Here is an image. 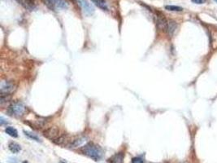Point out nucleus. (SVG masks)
Returning <instances> with one entry per match:
<instances>
[{
    "mask_svg": "<svg viewBox=\"0 0 217 163\" xmlns=\"http://www.w3.org/2000/svg\"><path fill=\"white\" fill-rule=\"evenodd\" d=\"M81 151L94 161H99L103 157V149L94 143H88L82 148Z\"/></svg>",
    "mask_w": 217,
    "mask_h": 163,
    "instance_id": "obj_1",
    "label": "nucleus"
},
{
    "mask_svg": "<svg viewBox=\"0 0 217 163\" xmlns=\"http://www.w3.org/2000/svg\"><path fill=\"white\" fill-rule=\"evenodd\" d=\"M26 109V107L25 106L22 102L16 101L12 103V105L9 106L8 113L10 114V115L20 117L24 116L25 114Z\"/></svg>",
    "mask_w": 217,
    "mask_h": 163,
    "instance_id": "obj_2",
    "label": "nucleus"
},
{
    "mask_svg": "<svg viewBox=\"0 0 217 163\" xmlns=\"http://www.w3.org/2000/svg\"><path fill=\"white\" fill-rule=\"evenodd\" d=\"M43 135L51 141H54L60 135H59V130L56 126H51V127H49V128L46 129V131H43Z\"/></svg>",
    "mask_w": 217,
    "mask_h": 163,
    "instance_id": "obj_3",
    "label": "nucleus"
},
{
    "mask_svg": "<svg viewBox=\"0 0 217 163\" xmlns=\"http://www.w3.org/2000/svg\"><path fill=\"white\" fill-rule=\"evenodd\" d=\"M15 90V85L10 81H3L0 85V92L4 95H10Z\"/></svg>",
    "mask_w": 217,
    "mask_h": 163,
    "instance_id": "obj_4",
    "label": "nucleus"
},
{
    "mask_svg": "<svg viewBox=\"0 0 217 163\" xmlns=\"http://www.w3.org/2000/svg\"><path fill=\"white\" fill-rule=\"evenodd\" d=\"M80 3H81V7H82L85 14L88 15V16H92L94 14V8L93 7L91 3L88 0H80Z\"/></svg>",
    "mask_w": 217,
    "mask_h": 163,
    "instance_id": "obj_5",
    "label": "nucleus"
},
{
    "mask_svg": "<svg viewBox=\"0 0 217 163\" xmlns=\"http://www.w3.org/2000/svg\"><path fill=\"white\" fill-rule=\"evenodd\" d=\"M156 25L158 28L161 30L166 31L168 26V20L162 15H156Z\"/></svg>",
    "mask_w": 217,
    "mask_h": 163,
    "instance_id": "obj_6",
    "label": "nucleus"
},
{
    "mask_svg": "<svg viewBox=\"0 0 217 163\" xmlns=\"http://www.w3.org/2000/svg\"><path fill=\"white\" fill-rule=\"evenodd\" d=\"M177 29V24L176 21L174 20H168V26H167V30L166 32L168 33V34L172 37L173 36V34L176 32V30Z\"/></svg>",
    "mask_w": 217,
    "mask_h": 163,
    "instance_id": "obj_7",
    "label": "nucleus"
},
{
    "mask_svg": "<svg viewBox=\"0 0 217 163\" xmlns=\"http://www.w3.org/2000/svg\"><path fill=\"white\" fill-rule=\"evenodd\" d=\"M124 157H125V153H118L116 154L113 155L112 157L107 160V162L109 163H123Z\"/></svg>",
    "mask_w": 217,
    "mask_h": 163,
    "instance_id": "obj_8",
    "label": "nucleus"
},
{
    "mask_svg": "<svg viewBox=\"0 0 217 163\" xmlns=\"http://www.w3.org/2000/svg\"><path fill=\"white\" fill-rule=\"evenodd\" d=\"M85 140H86L85 136H78L77 138H74L72 140V142L70 143L69 147L70 148H77L78 146H81L82 144H84Z\"/></svg>",
    "mask_w": 217,
    "mask_h": 163,
    "instance_id": "obj_9",
    "label": "nucleus"
},
{
    "mask_svg": "<svg viewBox=\"0 0 217 163\" xmlns=\"http://www.w3.org/2000/svg\"><path fill=\"white\" fill-rule=\"evenodd\" d=\"M93 3H94V5L99 7L103 11H107L108 10V7H107V3L106 0H91Z\"/></svg>",
    "mask_w": 217,
    "mask_h": 163,
    "instance_id": "obj_10",
    "label": "nucleus"
},
{
    "mask_svg": "<svg viewBox=\"0 0 217 163\" xmlns=\"http://www.w3.org/2000/svg\"><path fill=\"white\" fill-rule=\"evenodd\" d=\"M8 149L12 153H18L21 150V147H20V144H18L17 143L11 142L9 144Z\"/></svg>",
    "mask_w": 217,
    "mask_h": 163,
    "instance_id": "obj_11",
    "label": "nucleus"
},
{
    "mask_svg": "<svg viewBox=\"0 0 217 163\" xmlns=\"http://www.w3.org/2000/svg\"><path fill=\"white\" fill-rule=\"evenodd\" d=\"M5 132H6L8 135L13 137V138H16V137L18 136L17 131H16L14 127H12V126H7V127H6V129H5Z\"/></svg>",
    "mask_w": 217,
    "mask_h": 163,
    "instance_id": "obj_12",
    "label": "nucleus"
},
{
    "mask_svg": "<svg viewBox=\"0 0 217 163\" xmlns=\"http://www.w3.org/2000/svg\"><path fill=\"white\" fill-rule=\"evenodd\" d=\"M24 133H25V135L27 137H29V139H31V140H35V141H37V142H41V139L37 135H35L33 134V133H31V132H29V131H24Z\"/></svg>",
    "mask_w": 217,
    "mask_h": 163,
    "instance_id": "obj_13",
    "label": "nucleus"
},
{
    "mask_svg": "<svg viewBox=\"0 0 217 163\" xmlns=\"http://www.w3.org/2000/svg\"><path fill=\"white\" fill-rule=\"evenodd\" d=\"M55 5L59 7V8L63 9H67L68 8V3L64 1V0H55Z\"/></svg>",
    "mask_w": 217,
    "mask_h": 163,
    "instance_id": "obj_14",
    "label": "nucleus"
},
{
    "mask_svg": "<svg viewBox=\"0 0 217 163\" xmlns=\"http://www.w3.org/2000/svg\"><path fill=\"white\" fill-rule=\"evenodd\" d=\"M165 9L168 11H171V12H181L183 11L182 7L178 6H173V5H168L165 7Z\"/></svg>",
    "mask_w": 217,
    "mask_h": 163,
    "instance_id": "obj_15",
    "label": "nucleus"
},
{
    "mask_svg": "<svg viewBox=\"0 0 217 163\" xmlns=\"http://www.w3.org/2000/svg\"><path fill=\"white\" fill-rule=\"evenodd\" d=\"M42 2H43L45 4H46V6L48 7L51 10H55V0H42Z\"/></svg>",
    "mask_w": 217,
    "mask_h": 163,
    "instance_id": "obj_16",
    "label": "nucleus"
},
{
    "mask_svg": "<svg viewBox=\"0 0 217 163\" xmlns=\"http://www.w3.org/2000/svg\"><path fill=\"white\" fill-rule=\"evenodd\" d=\"M11 99V96L10 95H4V94H1L0 96V103L1 105H3L4 103H7Z\"/></svg>",
    "mask_w": 217,
    "mask_h": 163,
    "instance_id": "obj_17",
    "label": "nucleus"
},
{
    "mask_svg": "<svg viewBox=\"0 0 217 163\" xmlns=\"http://www.w3.org/2000/svg\"><path fill=\"white\" fill-rule=\"evenodd\" d=\"M132 163H144V162L140 157H134L132 160Z\"/></svg>",
    "mask_w": 217,
    "mask_h": 163,
    "instance_id": "obj_18",
    "label": "nucleus"
},
{
    "mask_svg": "<svg viewBox=\"0 0 217 163\" xmlns=\"http://www.w3.org/2000/svg\"><path fill=\"white\" fill-rule=\"evenodd\" d=\"M192 2L196 4H203L206 2V0H192Z\"/></svg>",
    "mask_w": 217,
    "mask_h": 163,
    "instance_id": "obj_19",
    "label": "nucleus"
},
{
    "mask_svg": "<svg viewBox=\"0 0 217 163\" xmlns=\"http://www.w3.org/2000/svg\"><path fill=\"white\" fill-rule=\"evenodd\" d=\"M5 122H6V123H7V122L6 120H4V118H3V117H1V118H0V124L3 126V124L5 123Z\"/></svg>",
    "mask_w": 217,
    "mask_h": 163,
    "instance_id": "obj_20",
    "label": "nucleus"
},
{
    "mask_svg": "<svg viewBox=\"0 0 217 163\" xmlns=\"http://www.w3.org/2000/svg\"><path fill=\"white\" fill-rule=\"evenodd\" d=\"M27 1H29V2H33V0H27Z\"/></svg>",
    "mask_w": 217,
    "mask_h": 163,
    "instance_id": "obj_21",
    "label": "nucleus"
},
{
    "mask_svg": "<svg viewBox=\"0 0 217 163\" xmlns=\"http://www.w3.org/2000/svg\"><path fill=\"white\" fill-rule=\"evenodd\" d=\"M23 163H29V162H26V161H25Z\"/></svg>",
    "mask_w": 217,
    "mask_h": 163,
    "instance_id": "obj_22",
    "label": "nucleus"
},
{
    "mask_svg": "<svg viewBox=\"0 0 217 163\" xmlns=\"http://www.w3.org/2000/svg\"><path fill=\"white\" fill-rule=\"evenodd\" d=\"M215 1H216V3H217V0H215Z\"/></svg>",
    "mask_w": 217,
    "mask_h": 163,
    "instance_id": "obj_23",
    "label": "nucleus"
},
{
    "mask_svg": "<svg viewBox=\"0 0 217 163\" xmlns=\"http://www.w3.org/2000/svg\"><path fill=\"white\" fill-rule=\"evenodd\" d=\"M60 163H64V162H61Z\"/></svg>",
    "mask_w": 217,
    "mask_h": 163,
    "instance_id": "obj_24",
    "label": "nucleus"
}]
</instances>
